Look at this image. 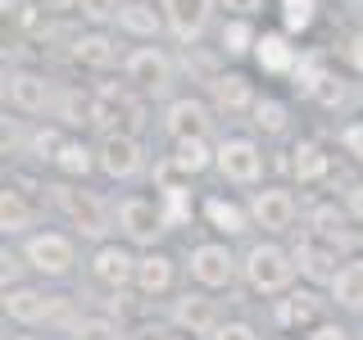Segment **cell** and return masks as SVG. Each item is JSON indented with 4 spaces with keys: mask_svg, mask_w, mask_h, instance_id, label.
Instances as JSON below:
<instances>
[{
    "mask_svg": "<svg viewBox=\"0 0 363 340\" xmlns=\"http://www.w3.org/2000/svg\"><path fill=\"white\" fill-rule=\"evenodd\" d=\"M345 145H350L354 154H363V128H350V132H345Z\"/></svg>",
    "mask_w": 363,
    "mask_h": 340,
    "instance_id": "41",
    "label": "cell"
},
{
    "mask_svg": "<svg viewBox=\"0 0 363 340\" xmlns=\"http://www.w3.org/2000/svg\"><path fill=\"white\" fill-rule=\"evenodd\" d=\"M255 123L264 132H281V128H286V105H277V100H259V105H255Z\"/></svg>",
    "mask_w": 363,
    "mask_h": 340,
    "instance_id": "31",
    "label": "cell"
},
{
    "mask_svg": "<svg viewBox=\"0 0 363 340\" xmlns=\"http://www.w3.org/2000/svg\"><path fill=\"white\" fill-rule=\"evenodd\" d=\"M250 41H255L250 23H227V28H223V45H227V55H245V50H250Z\"/></svg>",
    "mask_w": 363,
    "mask_h": 340,
    "instance_id": "32",
    "label": "cell"
},
{
    "mask_svg": "<svg viewBox=\"0 0 363 340\" xmlns=\"http://www.w3.org/2000/svg\"><path fill=\"white\" fill-rule=\"evenodd\" d=\"M100 164H105V173L109 177H132L136 168H141V145H136V136L128 132H113L105 136V145H100Z\"/></svg>",
    "mask_w": 363,
    "mask_h": 340,
    "instance_id": "3",
    "label": "cell"
},
{
    "mask_svg": "<svg viewBox=\"0 0 363 340\" xmlns=\"http://www.w3.org/2000/svg\"><path fill=\"white\" fill-rule=\"evenodd\" d=\"M173 317H177L182 332L204 336V332H213V327H218V304L204 300V295H182L177 309H173Z\"/></svg>",
    "mask_w": 363,
    "mask_h": 340,
    "instance_id": "6",
    "label": "cell"
},
{
    "mask_svg": "<svg viewBox=\"0 0 363 340\" xmlns=\"http://www.w3.org/2000/svg\"><path fill=\"white\" fill-rule=\"evenodd\" d=\"M223 5L232 9V14H241V18H245V14H255V9H259V0H223Z\"/></svg>",
    "mask_w": 363,
    "mask_h": 340,
    "instance_id": "39",
    "label": "cell"
},
{
    "mask_svg": "<svg viewBox=\"0 0 363 340\" xmlns=\"http://www.w3.org/2000/svg\"><path fill=\"white\" fill-rule=\"evenodd\" d=\"M313 0H286L281 5V18H286V28L291 32H304V28H313Z\"/></svg>",
    "mask_w": 363,
    "mask_h": 340,
    "instance_id": "30",
    "label": "cell"
},
{
    "mask_svg": "<svg viewBox=\"0 0 363 340\" xmlns=\"http://www.w3.org/2000/svg\"><path fill=\"white\" fill-rule=\"evenodd\" d=\"M55 200H60V209L82 227L86 236H105V209H100V200L91 196V191H73V186H55Z\"/></svg>",
    "mask_w": 363,
    "mask_h": 340,
    "instance_id": "2",
    "label": "cell"
},
{
    "mask_svg": "<svg viewBox=\"0 0 363 340\" xmlns=\"http://www.w3.org/2000/svg\"><path fill=\"white\" fill-rule=\"evenodd\" d=\"M5 313L14 317V322H41L45 313H50V300L37 290H14V295H5Z\"/></svg>",
    "mask_w": 363,
    "mask_h": 340,
    "instance_id": "16",
    "label": "cell"
},
{
    "mask_svg": "<svg viewBox=\"0 0 363 340\" xmlns=\"http://www.w3.org/2000/svg\"><path fill=\"white\" fill-rule=\"evenodd\" d=\"M173 281V264H168L164 254H145V259H136V286H141L145 295H159Z\"/></svg>",
    "mask_w": 363,
    "mask_h": 340,
    "instance_id": "15",
    "label": "cell"
},
{
    "mask_svg": "<svg viewBox=\"0 0 363 340\" xmlns=\"http://www.w3.org/2000/svg\"><path fill=\"white\" fill-rule=\"evenodd\" d=\"M209 9L213 0H164V14L173 23V32L182 41H196L204 32V23H209Z\"/></svg>",
    "mask_w": 363,
    "mask_h": 340,
    "instance_id": "4",
    "label": "cell"
},
{
    "mask_svg": "<svg viewBox=\"0 0 363 340\" xmlns=\"http://www.w3.org/2000/svg\"><path fill=\"white\" fill-rule=\"evenodd\" d=\"M73 336L77 340H113V327L105 322V317H86V322L73 327Z\"/></svg>",
    "mask_w": 363,
    "mask_h": 340,
    "instance_id": "34",
    "label": "cell"
},
{
    "mask_svg": "<svg viewBox=\"0 0 363 340\" xmlns=\"http://www.w3.org/2000/svg\"><path fill=\"white\" fill-rule=\"evenodd\" d=\"M60 145H64V141H60V136H55V132H41L37 141H32V150H37L41 159H55V154H60Z\"/></svg>",
    "mask_w": 363,
    "mask_h": 340,
    "instance_id": "37",
    "label": "cell"
},
{
    "mask_svg": "<svg viewBox=\"0 0 363 340\" xmlns=\"http://www.w3.org/2000/svg\"><path fill=\"white\" fill-rule=\"evenodd\" d=\"M204 213H209V222L218 227V232H227V236H232V232H245V213L236 209L232 200H209V204H204Z\"/></svg>",
    "mask_w": 363,
    "mask_h": 340,
    "instance_id": "21",
    "label": "cell"
},
{
    "mask_svg": "<svg viewBox=\"0 0 363 340\" xmlns=\"http://www.w3.org/2000/svg\"><path fill=\"white\" fill-rule=\"evenodd\" d=\"M313 340H345V332H340V327H318Z\"/></svg>",
    "mask_w": 363,
    "mask_h": 340,
    "instance_id": "42",
    "label": "cell"
},
{
    "mask_svg": "<svg viewBox=\"0 0 363 340\" xmlns=\"http://www.w3.org/2000/svg\"><path fill=\"white\" fill-rule=\"evenodd\" d=\"M164 196H168V209H164V227H177V222H186V191L182 186H164Z\"/></svg>",
    "mask_w": 363,
    "mask_h": 340,
    "instance_id": "33",
    "label": "cell"
},
{
    "mask_svg": "<svg viewBox=\"0 0 363 340\" xmlns=\"http://www.w3.org/2000/svg\"><path fill=\"white\" fill-rule=\"evenodd\" d=\"M96 277L105 281V286L118 290V286H128V281L136 277V259H128L118 245H105V249L96 254Z\"/></svg>",
    "mask_w": 363,
    "mask_h": 340,
    "instance_id": "13",
    "label": "cell"
},
{
    "mask_svg": "<svg viewBox=\"0 0 363 340\" xmlns=\"http://www.w3.org/2000/svg\"><path fill=\"white\" fill-rule=\"evenodd\" d=\"M213 105L227 109V113L245 109V105H250V82H245V77H236V73L218 77V82H213Z\"/></svg>",
    "mask_w": 363,
    "mask_h": 340,
    "instance_id": "18",
    "label": "cell"
},
{
    "mask_svg": "<svg viewBox=\"0 0 363 340\" xmlns=\"http://www.w3.org/2000/svg\"><path fill=\"white\" fill-rule=\"evenodd\" d=\"M164 340H186V336H164Z\"/></svg>",
    "mask_w": 363,
    "mask_h": 340,
    "instance_id": "44",
    "label": "cell"
},
{
    "mask_svg": "<svg viewBox=\"0 0 363 340\" xmlns=\"http://www.w3.org/2000/svg\"><path fill=\"white\" fill-rule=\"evenodd\" d=\"M313 317H318V300H313V295H291V300L286 304H281V322H286V327H304V322H313Z\"/></svg>",
    "mask_w": 363,
    "mask_h": 340,
    "instance_id": "25",
    "label": "cell"
},
{
    "mask_svg": "<svg viewBox=\"0 0 363 340\" xmlns=\"http://www.w3.org/2000/svg\"><path fill=\"white\" fill-rule=\"evenodd\" d=\"M118 218H123V227H128V236L141 241V245H150L155 236L164 232V213H155V204H145V200H128Z\"/></svg>",
    "mask_w": 363,
    "mask_h": 340,
    "instance_id": "10",
    "label": "cell"
},
{
    "mask_svg": "<svg viewBox=\"0 0 363 340\" xmlns=\"http://www.w3.org/2000/svg\"><path fill=\"white\" fill-rule=\"evenodd\" d=\"M5 91H9V100H14L23 113H41L45 96H50V91H45V77H37V73H14Z\"/></svg>",
    "mask_w": 363,
    "mask_h": 340,
    "instance_id": "14",
    "label": "cell"
},
{
    "mask_svg": "<svg viewBox=\"0 0 363 340\" xmlns=\"http://www.w3.org/2000/svg\"><path fill=\"white\" fill-rule=\"evenodd\" d=\"M295 173H300L304 181H318L327 173V154L318 150V145H300V150H295Z\"/></svg>",
    "mask_w": 363,
    "mask_h": 340,
    "instance_id": "27",
    "label": "cell"
},
{
    "mask_svg": "<svg viewBox=\"0 0 363 340\" xmlns=\"http://www.w3.org/2000/svg\"><path fill=\"white\" fill-rule=\"evenodd\" d=\"M291 272H295V264L277 245H259V249H250V259H245V277H250L255 290H281L291 281Z\"/></svg>",
    "mask_w": 363,
    "mask_h": 340,
    "instance_id": "1",
    "label": "cell"
},
{
    "mask_svg": "<svg viewBox=\"0 0 363 340\" xmlns=\"http://www.w3.org/2000/svg\"><path fill=\"white\" fill-rule=\"evenodd\" d=\"M118 23L128 32H136V37H155L159 32V14L150 5H128V9H118Z\"/></svg>",
    "mask_w": 363,
    "mask_h": 340,
    "instance_id": "23",
    "label": "cell"
},
{
    "mask_svg": "<svg viewBox=\"0 0 363 340\" xmlns=\"http://www.w3.org/2000/svg\"><path fill=\"white\" fill-rule=\"evenodd\" d=\"M173 164H177V173H204V168H209V150H204L200 136H186V141H177Z\"/></svg>",
    "mask_w": 363,
    "mask_h": 340,
    "instance_id": "20",
    "label": "cell"
},
{
    "mask_svg": "<svg viewBox=\"0 0 363 340\" xmlns=\"http://www.w3.org/2000/svg\"><path fill=\"white\" fill-rule=\"evenodd\" d=\"M0 222H5V232H23V227L32 222V209L23 204L18 191H5V200H0Z\"/></svg>",
    "mask_w": 363,
    "mask_h": 340,
    "instance_id": "24",
    "label": "cell"
},
{
    "mask_svg": "<svg viewBox=\"0 0 363 340\" xmlns=\"http://www.w3.org/2000/svg\"><path fill=\"white\" fill-rule=\"evenodd\" d=\"M259 64L268 68V73H281V68H291V45L281 37H264L259 41Z\"/></svg>",
    "mask_w": 363,
    "mask_h": 340,
    "instance_id": "26",
    "label": "cell"
},
{
    "mask_svg": "<svg viewBox=\"0 0 363 340\" xmlns=\"http://www.w3.org/2000/svg\"><path fill=\"white\" fill-rule=\"evenodd\" d=\"M128 77L145 91H164L168 86V60L159 50H136L128 60Z\"/></svg>",
    "mask_w": 363,
    "mask_h": 340,
    "instance_id": "11",
    "label": "cell"
},
{
    "mask_svg": "<svg viewBox=\"0 0 363 340\" xmlns=\"http://www.w3.org/2000/svg\"><path fill=\"white\" fill-rule=\"evenodd\" d=\"M23 340H28V336H23Z\"/></svg>",
    "mask_w": 363,
    "mask_h": 340,
    "instance_id": "45",
    "label": "cell"
},
{
    "mask_svg": "<svg viewBox=\"0 0 363 340\" xmlns=\"http://www.w3.org/2000/svg\"><path fill=\"white\" fill-rule=\"evenodd\" d=\"M168 132H173L177 141H186V136H204V132H209V109H204L200 100H177V105L168 109Z\"/></svg>",
    "mask_w": 363,
    "mask_h": 340,
    "instance_id": "12",
    "label": "cell"
},
{
    "mask_svg": "<svg viewBox=\"0 0 363 340\" xmlns=\"http://www.w3.org/2000/svg\"><path fill=\"white\" fill-rule=\"evenodd\" d=\"M332 290H336V300L345 304V309H359L363 304V264H345L332 277Z\"/></svg>",
    "mask_w": 363,
    "mask_h": 340,
    "instance_id": "19",
    "label": "cell"
},
{
    "mask_svg": "<svg viewBox=\"0 0 363 340\" xmlns=\"http://www.w3.org/2000/svg\"><path fill=\"white\" fill-rule=\"evenodd\" d=\"M73 55H77V64H86V68H109V64H113V45H109V37H82Z\"/></svg>",
    "mask_w": 363,
    "mask_h": 340,
    "instance_id": "22",
    "label": "cell"
},
{
    "mask_svg": "<svg viewBox=\"0 0 363 340\" xmlns=\"http://www.w3.org/2000/svg\"><path fill=\"white\" fill-rule=\"evenodd\" d=\"M191 272H196V281H204V286H227L236 268H232V254L223 245H200L191 254Z\"/></svg>",
    "mask_w": 363,
    "mask_h": 340,
    "instance_id": "8",
    "label": "cell"
},
{
    "mask_svg": "<svg viewBox=\"0 0 363 340\" xmlns=\"http://www.w3.org/2000/svg\"><path fill=\"white\" fill-rule=\"evenodd\" d=\"M350 213L363 218V181H359V186H350Z\"/></svg>",
    "mask_w": 363,
    "mask_h": 340,
    "instance_id": "40",
    "label": "cell"
},
{
    "mask_svg": "<svg viewBox=\"0 0 363 340\" xmlns=\"http://www.w3.org/2000/svg\"><path fill=\"white\" fill-rule=\"evenodd\" d=\"M45 9H68V5H77V0H41Z\"/></svg>",
    "mask_w": 363,
    "mask_h": 340,
    "instance_id": "43",
    "label": "cell"
},
{
    "mask_svg": "<svg viewBox=\"0 0 363 340\" xmlns=\"http://www.w3.org/2000/svg\"><path fill=\"white\" fill-rule=\"evenodd\" d=\"M28 259H32V268L50 272V277H64V272L73 268V245H68L64 236H37V241L28 245Z\"/></svg>",
    "mask_w": 363,
    "mask_h": 340,
    "instance_id": "5",
    "label": "cell"
},
{
    "mask_svg": "<svg viewBox=\"0 0 363 340\" xmlns=\"http://www.w3.org/2000/svg\"><path fill=\"white\" fill-rule=\"evenodd\" d=\"M77 5H82V14L86 18H113V14H118V0H77Z\"/></svg>",
    "mask_w": 363,
    "mask_h": 340,
    "instance_id": "35",
    "label": "cell"
},
{
    "mask_svg": "<svg viewBox=\"0 0 363 340\" xmlns=\"http://www.w3.org/2000/svg\"><path fill=\"white\" fill-rule=\"evenodd\" d=\"M295 264H300V272H304L309 281H332V277H336V268H332L336 259L327 254L323 245H309V241H304L300 249H295Z\"/></svg>",
    "mask_w": 363,
    "mask_h": 340,
    "instance_id": "17",
    "label": "cell"
},
{
    "mask_svg": "<svg viewBox=\"0 0 363 340\" xmlns=\"http://www.w3.org/2000/svg\"><path fill=\"white\" fill-rule=\"evenodd\" d=\"M64 118L77 123V128H82V123H96V100L82 96V91H68L64 96Z\"/></svg>",
    "mask_w": 363,
    "mask_h": 340,
    "instance_id": "29",
    "label": "cell"
},
{
    "mask_svg": "<svg viewBox=\"0 0 363 340\" xmlns=\"http://www.w3.org/2000/svg\"><path fill=\"white\" fill-rule=\"evenodd\" d=\"M213 340H259V336H255V327H245V322H227V327H218Z\"/></svg>",
    "mask_w": 363,
    "mask_h": 340,
    "instance_id": "36",
    "label": "cell"
},
{
    "mask_svg": "<svg viewBox=\"0 0 363 340\" xmlns=\"http://www.w3.org/2000/svg\"><path fill=\"white\" fill-rule=\"evenodd\" d=\"M313 222H318V232H336V227H340V213L332 209V204H323V209L313 213Z\"/></svg>",
    "mask_w": 363,
    "mask_h": 340,
    "instance_id": "38",
    "label": "cell"
},
{
    "mask_svg": "<svg viewBox=\"0 0 363 340\" xmlns=\"http://www.w3.org/2000/svg\"><path fill=\"white\" fill-rule=\"evenodd\" d=\"M295 218V200L286 191H259L255 196V222L268 227V232H286Z\"/></svg>",
    "mask_w": 363,
    "mask_h": 340,
    "instance_id": "9",
    "label": "cell"
},
{
    "mask_svg": "<svg viewBox=\"0 0 363 340\" xmlns=\"http://www.w3.org/2000/svg\"><path fill=\"white\" fill-rule=\"evenodd\" d=\"M55 164H60L64 173H73V177H86V168H91V154H86L77 141H64V145H60V154H55Z\"/></svg>",
    "mask_w": 363,
    "mask_h": 340,
    "instance_id": "28",
    "label": "cell"
},
{
    "mask_svg": "<svg viewBox=\"0 0 363 340\" xmlns=\"http://www.w3.org/2000/svg\"><path fill=\"white\" fill-rule=\"evenodd\" d=\"M218 168L232 181H255L259 168H264V154H259L250 141H227L223 150H218Z\"/></svg>",
    "mask_w": 363,
    "mask_h": 340,
    "instance_id": "7",
    "label": "cell"
}]
</instances>
